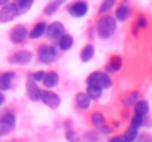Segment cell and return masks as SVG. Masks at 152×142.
Returning <instances> with one entry per match:
<instances>
[{"label": "cell", "mask_w": 152, "mask_h": 142, "mask_svg": "<svg viewBox=\"0 0 152 142\" xmlns=\"http://www.w3.org/2000/svg\"><path fill=\"white\" fill-rule=\"evenodd\" d=\"M116 30V20L112 16H103L97 23V34L102 39H108L113 35Z\"/></svg>", "instance_id": "cell-1"}, {"label": "cell", "mask_w": 152, "mask_h": 142, "mask_svg": "<svg viewBox=\"0 0 152 142\" xmlns=\"http://www.w3.org/2000/svg\"><path fill=\"white\" fill-rule=\"evenodd\" d=\"M87 84H94V86H97L100 89H108L112 84V81H111L110 75L107 72H102V71H95L91 75L87 78Z\"/></svg>", "instance_id": "cell-2"}, {"label": "cell", "mask_w": 152, "mask_h": 142, "mask_svg": "<svg viewBox=\"0 0 152 142\" xmlns=\"http://www.w3.org/2000/svg\"><path fill=\"white\" fill-rule=\"evenodd\" d=\"M16 125V118L12 113H7L0 118V137L10 134Z\"/></svg>", "instance_id": "cell-3"}, {"label": "cell", "mask_w": 152, "mask_h": 142, "mask_svg": "<svg viewBox=\"0 0 152 142\" xmlns=\"http://www.w3.org/2000/svg\"><path fill=\"white\" fill-rule=\"evenodd\" d=\"M40 99L43 101V103H44L45 106H48L50 109H52V110H56V109L60 106V97H59L58 94H55V92L50 91V90H44V91H42V95H40Z\"/></svg>", "instance_id": "cell-4"}, {"label": "cell", "mask_w": 152, "mask_h": 142, "mask_svg": "<svg viewBox=\"0 0 152 142\" xmlns=\"http://www.w3.org/2000/svg\"><path fill=\"white\" fill-rule=\"evenodd\" d=\"M39 59L42 63L44 64H51L56 59V50L52 46L44 44L39 48Z\"/></svg>", "instance_id": "cell-5"}, {"label": "cell", "mask_w": 152, "mask_h": 142, "mask_svg": "<svg viewBox=\"0 0 152 142\" xmlns=\"http://www.w3.org/2000/svg\"><path fill=\"white\" fill-rule=\"evenodd\" d=\"M19 15V11L15 4H4L0 10V21L1 23H8V21L13 20L16 16Z\"/></svg>", "instance_id": "cell-6"}, {"label": "cell", "mask_w": 152, "mask_h": 142, "mask_svg": "<svg viewBox=\"0 0 152 142\" xmlns=\"http://www.w3.org/2000/svg\"><path fill=\"white\" fill-rule=\"evenodd\" d=\"M26 89H27V95L31 101L34 102H37L40 101V95H42V90L39 89V86L36 84V82L34 79H28L27 81V84H26Z\"/></svg>", "instance_id": "cell-7"}, {"label": "cell", "mask_w": 152, "mask_h": 142, "mask_svg": "<svg viewBox=\"0 0 152 142\" xmlns=\"http://www.w3.org/2000/svg\"><path fill=\"white\" fill-rule=\"evenodd\" d=\"M32 61V54L29 53V51H18V53H15L10 58V62L11 63H15V64H21V66H24V64H28L29 62Z\"/></svg>", "instance_id": "cell-8"}, {"label": "cell", "mask_w": 152, "mask_h": 142, "mask_svg": "<svg viewBox=\"0 0 152 142\" xmlns=\"http://www.w3.org/2000/svg\"><path fill=\"white\" fill-rule=\"evenodd\" d=\"M45 34L50 39H59L64 34V26L59 21H53L52 24H50L45 28Z\"/></svg>", "instance_id": "cell-9"}, {"label": "cell", "mask_w": 152, "mask_h": 142, "mask_svg": "<svg viewBox=\"0 0 152 142\" xmlns=\"http://www.w3.org/2000/svg\"><path fill=\"white\" fill-rule=\"evenodd\" d=\"M68 11L74 18H83L88 12V4L86 1H76L69 7Z\"/></svg>", "instance_id": "cell-10"}, {"label": "cell", "mask_w": 152, "mask_h": 142, "mask_svg": "<svg viewBox=\"0 0 152 142\" xmlns=\"http://www.w3.org/2000/svg\"><path fill=\"white\" fill-rule=\"evenodd\" d=\"M27 35H28L27 28L20 24V26H16L15 28L12 30V32H11V40H12L13 43H21L27 38Z\"/></svg>", "instance_id": "cell-11"}, {"label": "cell", "mask_w": 152, "mask_h": 142, "mask_svg": "<svg viewBox=\"0 0 152 142\" xmlns=\"http://www.w3.org/2000/svg\"><path fill=\"white\" fill-rule=\"evenodd\" d=\"M43 83L47 89H52V87L58 86L59 83V75L55 72V71H50V72L44 74V78H43Z\"/></svg>", "instance_id": "cell-12"}, {"label": "cell", "mask_w": 152, "mask_h": 142, "mask_svg": "<svg viewBox=\"0 0 152 142\" xmlns=\"http://www.w3.org/2000/svg\"><path fill=\"white\" fill-rule=\"evenodd\" d=\"M15 78V74L13 72H5L0 76V91H7L10 90L12 81Z\"/></svg>", "instance_id": "cell-13"}, {"label": "cell", "mask_w": 152, "mask_h": 142, "mask_svg": "<svg viewBox=\"0 0 152 142\" xmlns=\"http://www.w3.org/2000/svg\"><path fill=\"white\" fill-rule=\"evenodd\" d=\"M91 102H92V99L86 92H79V94L76 95V105H77V107L81 109V110H87V109L89 107V105H91Z\"/></svg>", "instance_id": "cell-14"}, {"label": "cell", "mask_w": 152, "mask_h": 142, "mask_svg": "<svg viewBox=\"0 0 152 142\" xmlns=\"http://www.w3.org/2000/svg\"><path fill=\"white\" fill-rule=\"evenodd\" d=\"M72 46H74V38H72V35L63 34L59 38V47H60V50L67 51V50H69Z\"/></svg>", "instance_id": "cell-15"}, {"label": "cell", "mask_w": 152, "mask_h": 142, "mask_svg": "<svg viewBox=\"0 0 152 142\" xmlns=\"http://www.w3.org/2000/svg\"><path fill=\"white\" fill-rule=\"evenodd\" d=\"M148 111H150V105L147 101H137L135 103V114L140 117H147Z\"/></svg>", "instance_id": "cell-16"}, {"label": "cell", "mask_w": 152, "mask_h": 142, "mask_svg": "<svg viewBox=\"0 0 152 142\" xmlns=\"http://www.w3.org/2000/svg\"><path fill=\"white\" fill-rule=\"evenodd\" d=\"M86 94L88 95L92 101H97V99H100V98H102L103 89H100V87H97V86H94V84H88Z\"/></svg>", "instance_id": "cell-17"}, {"label": "cell", "mask_w": 152, "mask_h": 142, "mask_svg": "<svg viewBox=\"0 0 152 142\" xmlns=\"http://www.w3.org/2000/svg\"><path fill=\"white\" fill-rule=\"evenodd\" d=\"M129 12H131V11H129L128 5H127V4H121V5H119L118 10H116L115 16H116V19H118V20L124 21V20H127V19H128Z\"/></svg>", "instance_id": "cell-18"}, {"label": "cell", "mask_w": 152, "mask_h": 142, "mask_svg": "<svg viewBox=\"0 0 152 142\" xmlns=\"http://www.w3.org/2000/svg\"><path fill=\"white\" fill-rule=\"evenodd\" d=\"M91 121H92V125H94L97 130H102L103 127L107 125L105 124L104 115H103L102 113H94L92 114V117H91Z\"/></svg>", "instance_id": "cell-19"}, {"label": "cell", "mask_w": 152, "mask_h": 142, "mask_svg": "<svg viewBox=\"0 0 152 142\" xmlns=\"http://www.w3.org/2000/svg\"><path fill=\"white\" fill-rule=\"evenodd\" d=\"M94 55H95V47L91 44H87L86 47L81 50L80 59H81V62H89L92 58H94Z\"/></svg>", "instance_id": "cell-20"}, {"label": "cell", "mask_w": 152, "mask_h": 142, "mask_svg": "<svg viewBox=\"0 0 152 142\" xmlns=\"http://www.w3.org/2000/svg\"><path fill=\"white\" fill-rule=\"evenodd\" d=\"M45 28H47V24L45 23H37L36 26L32 28V31L29 32V38H31V39H37V38H40L45 32Z\"/></svg>", "instance_id": "cell-21"}, {"label": "cell", "mask_w": 152, "mask_h": 142, "mask_svg": "<svg viewBox=\"0 0 152 142\" xmlns=\"http://www.w3.org/2000/svg\"><path fill=\"white\" fill-rule=\"evenodd\" d=\"M13 4L16 5L19 13H24V12H27V11L32 7L34 0H15V3H13Z\"/></svg>", "instance_id": "cell-22"}, {"label": "cell", "mask_w": 152, "mask_h": 142, "mask_svg": "<svg viewBox=\"0 0 152 142\" xmlns=\"http://www.w3.org/2000/svg\"><path fill=\"white\" fill-rule=\"evenodd\" d=\"M121 66H123V61H121V58L118 56V55H115L110 59V64H108L107 70L108 71H119L121 69Z\"/></svg>", "instance_id": "cell-23"}, {"label": "cell", "mask_w": 152, "mask_h": 142, "mask_svg": "<svg viewBox=\"0 0 152 142\" xmlns=\"http://www.w3.org/2000/svg\"><path fill=\"white\" fill-rule=\"evenodd\" d=\"M64 1H66V0H55L53 3L48 4L47 7L44 8V13H45V15H52V13H55L56 11L59 10V7H60Z\"/></svg>", "instance_id": "cell-24"}, {"label": "cell", "mask_w": 152, "mask_h": 142, "mask_svg": "<svg viewBox=\"0 0 152 142\" xmlns=\"http://www.w3.org/2000/svg\"><path fill=\"white\" fill-rule=\"evenodd\" d=\"M124 137H126V140L128 142H135L136 141V138L139 137V132H137L136 127L129 126L128 129L126 130V133H124Z\"/></svg>", "instance_id": "cell-25"}, {"label": "cell", "mask_w": 152, "mask_h": 142, "mask_svg": "<svg viewBox=\"0 0 152 142\" xmlns=\"http://www.w3.org/2000/svg\"><path fill=\"white\" fill-rule=\"evenodd\" d=\"M137 98H139V92L135 91V92H129L126 98L123 99V103H126L127 106H132L137 102Z\"/></svg>", "instance_id": "cell-26"}, {"label": "cell", "mask_w": 152, "mask_h": 142, "mask_svg": "<svg viewBox=\"0 0 152 142\" xmlns=\"http://www.w3.org/2000/svg\"><path fill=\"white\" fill-rule=\"evenodd\" d=\"M144 119H145V117H140V115H136V114H135V115L132 117V119H131V126L139 129L140 126L144 125Z\"/></svg>", "instance_id": "cell-27"}, {"label": "cell", "mask_w": 152, "mask_h": 142, "mask_svg": "<svg viewBox=\"0 0 152 142\" xmlns=\"http://www.w3.org/2000/svg\"><path fill=\"white\" fill-rule=\"evenodd\" d=\"M116 0H103L102 5H100V10H99V13H104L107 12L108 10H111L112 8V5L115 4Z\"/></svg>", "instance_id": "cell-28"}, {"label": "cell", "mask_w": 152, "mask_h": 142, "mask_svg": "<svg viewBox=\"0 0 152 142\" xmlns=\"http://www.w3.org/2000/svg\"><path fill=\"white\" fill-rule=\"evenodd\" d=\"M66 140L68 142H80V138L74 130H67L66 132Z\"/></svg>", "instance_id": "cell-29"}, {"label": "cell", "mask_w": 152, "mask_h": 142, "mask_svg": "<svg viewBox=\"0 0 152 142\" xmlns=\"http://www.w3.org/2000/svg\"><path fill=\"white\" fill-rule=\"evenodd\" d=\"M44 71H36V72L32 74V79H34L35 82H42L43 78H44Z\"/></svg>", "instance_id": "cell-30"}, {"label": "cell", "mask_w": 152, "mask_h": 142, "mask_svg": "<svg viewBox=\"0 0 152 142\" xmlns=\"http://www.w3.org/2000/svg\"><path fill=\"white\" fill-rule=\"evenodd\" d=\"M110 142H128V141L126 140V137H124V135H116V137L111 138Z\"/></svg>", "instance_id": "cell-31"}, {"label": "cell", "mask_w": 152, "mask_h": 142, "mask_svg": "<svg viewBox=\"0 0 152 142\" xmlns=\"http://www.w3.org/2000/svg\"><path fill=\"white\" fill-rule=\"evenodd\" d=\"M145 26H147V20H145V18L144 16H140L139 21H137V27H139V28H144Z\"/></svg>", "instance_id": "cell-32"}, {"label": "cell", "mask_w": 152, "mask_h": 142, "mask_svg": "<svg viewBox=\"0 0 152 142\" xmlns=\"http://www.w3.org/2000/svg\"><path fill=\"white\" fill-rule=\"evenodd\" d=\"M135 142H151V140L147 134H144V135H142V137H137Z\"/></svg>", "instance_id": "cell-33"}, {"label": "cell", "mask_w": 152, "mask_h": 142, "mask_svg": "<svg viewBox=\"0 0 152 142\" xmlns=\"http://www.w3.org/2000/svg\"><path fill=\"white\" fill-rule=\"evenodd\" d=\"M4 101H5L4 95H3V94H1V92H0V105H3V103H4Z\"/></svg>", "instance_id": "cell-34"}, {"label": "cell", "mask_w": 152, "mask_h": 142, "mask_svg": "<svg viewBox=\"0 0 152 142\" xmlns=\"http://www.w3.org/2000/svg\"><path fill=\"white\" fill-rule=\"evenodd\" d=\"M8 1H10V0H0V7H3L4 4H7Z\"/></svg>", "instance_id": "cell-35"}]
</instances>
